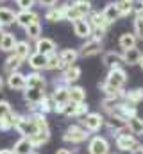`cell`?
Wrapping results in <instances>:
<instances>
[{"instance_id": "cell-1", "label": "cell", "mask_w": 143, "mask_h": 154, "mask_svg": "<svg viewBox=\"0 0 143 154\" xmlns=\"http://www.w3.org/2000/svg\"><path fill=\"white\" fill-rule=\"evenodd\" d=\"M91 13V2L90 0H73L65 7V20L75 22L79 18H86V14Z\"/></svg>"}, {"instance_id": "cell-2", "label": "cell", "mask_w": 143, "mask_h": 154, "mask_svg": "<svg viewBox=\"0 0 143 154\" xmlns=\"http://www.w3.org/2000/svg\"><path fill=\"white\" fill-rule=\"evenodd\" d=\"M114 145L116 149H120L122 152H131L136 154L141 151V143L129 133V134H116V140H114Z\"/></svg>"}, {"instance_id": "cell-3", "label": "cell", "mask_w": 143, "mask_h": 154, "mask_svg": "<svg viewBox=\"0 0 143 154\" xmlns=\"http://www.w3.org/2000/svg\"><path fill=\"white\" fill-rule=\"evenodd\" d=\"M88 131L82 127V125H79V124H73V125H68L66 127V131H65V134H63V140L65 142H68V143H82V142H86L88 140Z\"/></svg>"}, {"instance_id": "cell-4", "label": "cell", "mask_w": 143, "mask_h": 154, "mask_svg": "<svg viewBox=\"0 0 143 154\" xmlns=\"http://www.w3.org/2000/svg\"><path fill=\"white\" fill-rule=\"evenodd\" d=\"M14 129H16L22 136H27V138H29L31 134H34L36 131H38V127L34 125V122H32L31 115H18V116H16Z\"/></svg>"}, {"instance_id": "cell-5", "label": "cell", "mask_w": 143, "mask_h": 154, "mask_svg": "<svg viewBox=\"0 0 143 154\" xmlns=\"http://www.w3.org/2000/svg\"><path fill=\"white\" fill-rule=\"evenodd\" d=\"M90 23H91V29H93V36L95 38H102L106 34L107 27H109V23L104 20L102 13H97V11H91L90 13Z\"/></svg>"}, {"instance_id": "cell-6", "label": "cell", "mask_w": 143, "mask_h": 154, "mask_svg": "<svg viewBox=\"0 0 143 154\" xmlns=\"http://www.w3.org/2000/svg\"><path fill=\"white\" fill-rule=\"evenodd\" d=\"M100 50H102V38L91 36V38L86 39V43L81 47L79 54H81L82 57H91V56H97Z\"/></svg>"}, {"instance_id": "cell-7", "label": "cell", "mask_w": 143, "mask_h": 154, "mask_svg": "<svg viewBox=\"0 0 143 154\" xmlns=\"http://www.w3.org/2000/svg\"><path fill=\"white\" fill-rule=\"evenodd\" d=\"M5 84H7V88H9V90H14V91H23V90H27V77L23 75L20 70H18V72L7 74Z\"/></svg>"}, {"instance_id": "cell-8", "label": "cell", "mask_w": 143, "mask_h": 154, "mask_svg": "<svg viewBox=\"0 0 143 154\" xmlns=\"http://www.w3.org/2000/svg\"><path fill=\"white\" fill-rule=\"evenodd\" d=\"M82 127L88 131V133H97L100 131V127L104 125V116L100 113H88L86 116H82Z\"/></svg>"}, {"instance_id": "cell-9", "label": "cell", "mask_w": 143, "mask_h": 154, "mask_svg": "<svg viewBox=\"0 0 143 154\" xmlns=\"http://www.w3.org/2000/svg\"><path fill=\"white\" fill-rule=\"evenodd\" d=\"M45 95H47L45 90H39V88H27V90H23V100L32 108V111L38 109V104L43 100Z\"/></svg>"}, {"instance_id": "cell-10", "label": "cell", "mask_w": 143, "mask_h": 154, "mask_svg": "<svg viewBox=\"0 0 143 154\" xmlns=\"http://www.w3.org/2000/svg\"><path fill=\"white\" fill-rule=\"evenodd\" d=\"M90 154H109V142L104 136H93L88 143Z\"/></svg>"}, {"instance_id": "cell-11", "label": "cell", "mask_w": 143, "mask_h": 154, "mask_svg": "<svg viewBox=\"0 0 143 154\" xmlns=\"http://www.w3.org/2000/svg\"><path fill=\"white\" fill-rule=\"evenodd\" d=\"M72 25H73V32H75V36H79V38H86V39L93 36V29H91L90 20H86V18H79V20H75V22H72Z\"/></svg>"}, {"instance_id": "cell-12", "label": "cell", "mask_w": 143, "mask_h": 154, "mask_svg": "<svg viewBox=\"0 0 143 154\" xmlns=\"http://www.w3.org/2000/svg\"><path fill=\"white\" fill-rule=\"evenodd\" d=\"M34 22H39V14L36 11H32V9H22V11L16 13V23L20 27H23V29L29 27Z\"/></svg>"}, {"instance_id": "cell-13", "label": "cell", "mask_w": 143, "mask_h": 154, "mask_svg": "<svg viewBox=\"0 0 143 154\" xmlns=\"http://www.w3.org/2000/svg\"><path fill=\"white\" fill-rule=\"evenodd\" d=\"M68 84H65V82H57L56 81V88H54V91H52V99H54V102L56 104H66V102H70V99H68Z\"/></svg>"}, {"instance_id": "cell-14", "label": "cell", "mask_w": 143, "mask_h": 154, "mask_svg": "<svg viewBox=\"0 0 143 154\" xmlns=\"http://www.w3.org/2000/svg\"><path fill=\"white\" fill-rule=\"evenodd\" d=\"M36 52H39V54H43V56H50V54H54L56 52V41L50 38H38L36 39V45H34Z\"/></svg>"}, {"instance_id": "cell-15", "label": "cell", "mask_w": 143, "mask_h": 154, "mask_svg": "<svg viewBox=\"0 0 143 154\" xmlns=\"http://www.w3.org/2000/svg\"><path fill=\"white\" fill-rule=\"evenodd\" d=\"M102 63L106 65L109 70H111V68H122V65H123V57H122L120 52L111 50V52H106V54H104Z\"/></svg>"}, {"instance_id": "cell-16", "label": "cell", "mask_w": 143, "mask_h": 154, "mask_svg": "<svg viewBox=\"0 0 143 154\" xmlns=\"http://www.w3.org/2000/svg\"><path fill=\"white\" fill-rule=\"evenodd\" d=\"M111 115H118V116H122V118H125V120H129V118H132V116L138 115V111H136V106H131V104L120 100L118 106L114 108V111H113Z\"/></svg>"}, {"instance_id": "cell-17", "label": "cell", "mask_w": 143, "mask_h": 154, "mask_svg": "<svg viewBox=\"0 0 143 154\" xmlns=\"http://www.w3.org/2000/svg\"><path fill=\"white\" fill-rule=\"evenodd\" d=\"M79 77H81V68H79L77 65H70V66L63 68V75H61V82H65V84H68V86H70L72 82L79 81Z\"/></svg>"}, {"instance_id": "cell-18", "label": "cell", "mask_w": 143, "mask_h": 154, "mask_svg": "<svg viewBox=\"0 0 143 154\" xmlns=\"http://www.w3.org/2000/svg\"><path fill=\"white\" fill-rule=\"evenodd\" d=\"M141 50L138 48V47H132V48H127V50H123L122 52V57H123V65H138L140 63V59H141Z\"/></svg>"}, {"instance_id": "cell-19", "label": "cell", "mask_w": 143, "mask_h": 154, "mask_svg": "<svg viewBox=\"0 0 143 154\" xmlns=\"http://www.w3.org/2000/svg\"><path fill=\"white\" fill-rule=\"evenodd\" d=\"M79 50H75V48H65V50H61L59 52V59H61V63H63V68H66V66H70V65H75L77 63V59H79Z\"/></svg>"}, {"instance_id": "cell-20", "label": "cell", "mask_w": 143, "mask_h": 154, "mask_svg": "<svg viewBox=\"0 0 143 154\" xmlns=\"http://www.w3.org/2000/svg\"><path fill=\"white\" fill-rule=\"evenodd\" d=\"M65 7H66V4L65 5H59V7H48L47 9V13H45V20L47 22H50V23H56V22H61V20H65Z\"/></svg>"}, {"instance_id": "cell-21", "label": "cell", "mask_w": 143, "mask_h": 154, "mask_svg": "<svg viewBox=\"0 0 143 154\" xmlns=\"http://www.w3.org/2000/svg\"><path fill=\"white\" fill-rule=\"evenodd\" d=\"M16 43H18V39H16V36H14L13 32L4 31L2 39H0V50H2V52H13L14 47H16Z\"/></svg>"}, {"instance_id": "cell-22", "label": "cell", "mask_w": 143, "mask_h": 154, "mask_svg": "<svg viewBox=\"0 0 143 154\" xmlns=\"http://www.w3.org/2000/svg\"><path fill=\"white\" fill-rule=\"evenodd\" d=\"M29 140H31V143L34 145V149L45 145V143L50 140V129H38L34 134L29 136Z\"/></svg>"}, {"instance_id": "cell-23", "label": "cell", "mask_w": 143, "mask_h": 154, "mask_svg": "<svg viewBox=\"0 0 143 154\" xmlns=\"http://www.w3.org/2000/svg\"><path fill=\"white\" fill-rule=\"evenodd\" d=\"M102 16H104V20H106L109 25L114 23V22L120 18V11H118L116 2H109V4H107L106 7H104V11H102Z\"/></svg>"}, {"instance_id": "cell-24", "label": "cell", "mask_w": 143, "mask_h": 154, "mask_svg": "<svg viewBox=\"0 0 143 154\" xmlns=\"http://www.w3.org/2000/svg\"><path fill=\"white\" fill-rule=\"evenodd\" d=\"M13 152L14 154H32L34 152V145L31 143V140H29L27 136H22V138L14 143Z\"/></svg>"}, {"instance_id": "cell-25", "label": "cell", "mask_w": 143, "mask_h": 154, "mask_svg": "<svg viewBox=\"0 0 143 154\" xmlns=\"http://www.w3.org/2000/svg\"><path fill=\"white\" fill-rule=\"evenodd\" d=\"M27 88H39V90H45L47 86V79L43 77V74L39 72H31L27 74Z\"/></svg>"}, {"instance_id": "cell-26", "label": "cell", "mask_w": 143, "mask_h": 154, "mask_svg": "<svg viewBox=\"0 0 143 154\" xmlns=\"http://www.w3.org/2000/svg\"><path fill=\"white\" fill-rule=\"evenodd\" d=\"M29 66L34 70V72H39V70H45L47 66V56L39 54V52H32L29 56Z\"/></svg>"}, {"instance_id": "cell-27", "label": "cell", "mask_w": 143, "mask_h": 154, "mask_svg": "<svg viewBox=\"0 0 143 154\" xmlns=\"http://www.w3.org/2000/svg\"><path fill=\"white\" fill-rule=\"evenodd\" d=\"M13 54L25 61V59H29V56L32 54V47H31V43H29L27 39L18 41V43H16V47H14V50H13Z\"/></svg>"}, {"instance_id": "cell-28", "label": "cell", "mask_w": 143, "mask_h": 154, "mask_svg": "<svg viewBox=\"0 0 143 154\" xmlns=\"http://www.w3.org/2000/svg\"><path fill=\"white\" fill-rule=\"evenodd\" d=\"M22 65H23V59H20L18 56H14V54L11 52V54L7 56L5 63H4V70H5V74H13V72H18Z\"/></svg>"}, {"instance_id": "cell-29", "label": "cell", "mask_w": 143, "mask_h": 154, "mask_svg": "<svg viewBox=\"0 0 143 154\" xmlns=\"http://www.w3.org/2000/svg\"><path fill=\"white\" fill-rule=\"evenodd\" d=\"M143 100V90L141 88H136V90H129L123 93V102L131 104V106H136Z\"/></svg>"}, {"instance_id": "cell-30", "label": "cell", "mask_w": 143, "mask_h": 154, "mask_svg": "<svg viewBox=\"0 0 143 154\" xmlns=\"http://www.w3.org/2000/svg\"><path fill=\"white\" fill-rule=\"evenodd\" d=\"M16 22V13L9 7H0V27L13 25Z\"/></svg>"}, {"instance_id": "cell-31", "label": "cell", "mask_w": 143, "mask_h": 154, "mask_svg": "<svg viewBox=\"0 0 143 154\" xmlns=\"http://www.w3.org/2000/svg\"><path fill=\"white\" fill-rule=\"evenodd\" d=\"M68 99H70V102H75V104L84 102V100H86V91H84V88H81V86H70V88H68Z\"/></svg>"}, {"instance_id": "cell-32", "label": "cell", "mask_w": 143, "mask_h": 154, "mask_svg": "<svg viewBox=\"0 0 143 154\" xmlns=\"http://www.w3.org/2000/svg\"><path fill=\"white\" fill-rule=\"evenodd\" d=\"M136 41H138V38L134 36V32H123L120 36V39H118V45H120V48L127 50V48L136 47Z\"/></svg>"}, {"instance_id": "cell-33", "label": "cell", "mask_w": 143, "mask_h": 154, "mask_svg": "<svg viewBox=\"0 0 143 154\" xmlns=\"http://www.w3.org/2000/svg\"><path fill=\"white\" fill-rule=\"evenodd\" d=\"M29 115H31V118H32V122H34V125L38 129H48V120H47L45 113L36 109V111H31Z\"/></svg>"}, {"instance_id": "cell-34", "label": "cell", "mask_w": 143, "mask_h": 154, "mask_svg": "<svg viewBox=\"0 0 143 154\" xmlns=\"http://www.w3.org/2000/svg\"><path fill=\"white\" fill-rule=\"evenodd\" d=\"M127 127H129V131L132 134H143V118H140L138 115L129 118L127 120Z\"/></svg>"}, {"instance_id": "cell-35", "label": "cell", "mask_w": 143, "mask_h": 154, "mask_svg": "<svg viewBox=\"0 0 143 154\" xmlns=\"http://www.w3.org/2000/svg\"><path fill=\"white\" fill-rule=\"evenodd\" d=\"M45 70H50V72H54V70H63V63H61V59H59V54H50V56H47V66H45Z\"/></svg>"}, {"instance_id": "cell-36", "label": "cell", "mask_w": 143, "mask_h": 154, "mask_svg": "<svg viewBox=\"0 0 143 154\" xmlns=\"http://www.w3.org/2000/svg\"><path fill=\"white\" fill-rule=\"evenodd\" d=\"M54 108H56V102H54V99H52V95H45L43 97V100L38 104V111H41V113H50V111H54Z\"/></svg>"}, {"instance_id": "cell-37", "label": "cell", "mask_w": 143, "mask_h": 154, "mask_svg": "<svg viewBox=\"0 0 143 154\" xmlns=\"http://www.w3.org/2000/svg\"><path fill=\"white\" fill-rule=\"evenodd\" d=\"M25 36L29 39L41 38V23H39V22H34V23H31L29 27H25Z\"/></svg>"}, {"instance_id": "cell-38", "label": "cell", "mask_w": 143, "mask_h": 154, "mask_svg": "<svg viewBox=\"0 0 143 154\" xmlns=\"http://www.w3.org/2000/svg\"><path fill=\"white\" fill-rule=\"evenodd\" d=\"M116 5H118L120 16H127V14H131L132 9H134V2H132V0H118Z\"/></svg>"}, {"instance_id": "cell-39", "label": "cell", "mask_w": 143, "mask_h": 154, "mask_svg": "<svg viewBox=\"0 0 143 154\" xmlns=\"http://www.w3.org/2000/svg\"><path fill=\"white\" fill-rule=\"evenodd\" d=\"M118 102H120V99H113V97H106V99L102 100V109L106 111L107 115H111V113L114 111V108L118 106Z\"/></svg>"}, {"instance_id": "cell-40", "label": "cell", "mask_w": 143, "mask_h": 154, "mask_svg": "<svg viewBox=\"0 0 143 154\" xmlns=\"http://www.w3.org/2000/svg\"><path fill=\"white\" fill-rule=\"evenodd\" d=\"M134 36L138 39H143V16L134 18Z\"/></svg>"}, {"instance_id": "cell-41", "label": "cell", "mask_w": 143, "mask_h": 154, "mask_svg": "<svg viewBox=\"0 0 143 154\" xmlns=\"http://www.w3.org/2000/svg\"><path fill=\"white\" fill-rule=\"evenodd\" d=\"M11 113H13L11 104H9L7 100H0V120H2V118H5V116H9Z\"/></svg>"}, {"instance_id": "cell-42", "label": "cell", "mask_w": 143, "mask_h": 154, "mask_svg": "<svg viewBox=\"0 0 143 154\" xmlns=\"http://www.w3.org/2000/svg\"><path fill=\"white\" fill-rule=\"evenodd\" d=\"M34 2L36 0H16V5L20 7V11H22V9H32Z\"/></svg>"}, {"instance_id": "cell-43", "label": "cell", "mask_w": 143, "mask_h": 154, "mask_svg": "<svg viewBox=\"0 0 143 154\" xmlns=\"http://www.w3.org/2000/svg\"><path fill=\"white\" fill-rule=\"evenodd\" d=\"M132 13H136V16H143V0H136V2H134Z\"/></svg>"}, {"instance_id": "cell-44", "label": "cell", "mask_w": 143, "mask_h": 154, "mask_svg": "<svg viewBox=\"0 0 143 154\" xmlns=\"http://www.w3.org/2000/svg\"><path fill=\"white\" fill-rule=\"evenodd\" d=\"M38 2H39V5H43V7H47V9H48V7H54V5L57 4V0H38Z\"/></svg>"}, {"instance_id": "cell-45", "label": "cell", "mask_w": 143, "mask_h": 154, "mask_svg": "<svg viewBox=\"0 0 143 154\" xmlns=\"http://www.w3.org/2000/svg\"><path fill=\"white\" fill-rule=\"evenodd\" d=\"M56 154H72V151H68V149H57Z\"/></svg>"}, {"instance_id": "cell-46", "label": "cell", "mask_w": 143, "mask_h": 154, "mask_svg": "<svg viewBox=\"0 0 143 154\" xmlns=\"http://www.w3.org/2000/svg\"><path fill=\"white\" fill-rule=\"evenodd\" d=\"M0 154H14L13 149H0Z\"/></svg>"}, {"instance_id": "cell-47", "label": "cell", "mask_w": 143, "mask_h": 154, "mask_svg": "<svg viewBox=\"0 0 143 154\" xmlns=\"http://www.w3.org/2000/svg\"><path fill=\"white\" fill-rule=\"evenodd\" d=\"M4 86H5V81H4V77H0V91L4 90Z\"/></svg>"}, {"instance_id": "cell-48", "label": "cell", "mask_w": 143, "mask_h": 154, "mask_svg": "<svg viewBox=\"0 0 143 154\" xmlns=\"http://www.w3.org/2000/svg\"><path fill=\"white\" fill-rule=\"evenodd\" d=\"M140 66H141V70H143V56H141V59H140V63H138Z\"/></svg>"}, {"instance_id": "cell-49", "label": "cell", "mask_w": 143, "mask_h": 154, "mask_svg": "<svg viewBox=\"0 0 143 154\" xmlns=\"http://www.w3.org/2000/svg\"><path fill=\"white\" fill-rule=\"evenodd\" d=\"M2 34H4V29H2V31H0V39H2Z\"/></svg>"}, {"instance_id": "cell-50", "label": "cell", "mask_w": 143, "mask_h": 154, "mask_svg": "<svg viewBox=\"0 0 143 154\" xmlns=\"http://www.w3.org/2000/svg\"><path fill=\"white\" fill-rule=\"evenodd\" d=\"M140 154H143V145H141V151H140Z\"/></svg>"}, {"instance_id": "cell-51", "label": "cell", "mask_w": 143, "mask_h": 154, "mask_svg": "<svg viewBox=\"0 0 143 154\" xmlns=\"http://www.w3.org/2000/svg\"><path fill=\"white\" fill-rule=\"evenodd\" d=\"M32 154H39V152H36V151H34V152H32Z\"/></svg>"}, {"instance_id": "cell-52", "label": "cell", "mask_w": 143, "mask_h": 154, "mask_svg": "<svg viewBox=\"0 0 143 154\" xmlns=\"http://www.w3.org/2000/svg\"><path fill=\"white\" fill-rule=\"evenodd\" d=\"M0 2H5V0H0Z\"/></svg>"}, {"instance_id": "cell-53", "label": "cell", "mask_w": 143, "mask_h": 154, "mask_svg": "<svg viewBox=\"0 0 143 154\" xmlns=\"http://www.w3.org/2000/svg\"><path fill=\"white\" fill-rule=\"evenodd\" d=\"M2 29H4V27H0V31H2Z\"/></svg>"}, {"instance_id": "cell-54", "label": "cell", "mask_w": 143, "mask_h": 154, "mask_svg": "<svg viewBox=\"0 0 143 154\" xmlns=\"http://www.w3.org/2000/svg\"><path fill=\"white\" fill-rule=\"evenodd\" d=\"M132 2H134V0H132Z\"/></svg>"}]
</instances>
